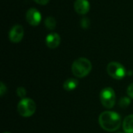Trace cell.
I'll return each mask as SVG.
<instances>
[{
  "label": "cell",
  "instance_id": "6da1fadb",
  "mask_svg": "<svg viewBox=\"0 0 133 133\" xmlns=\"http://www.w3.org/2000/svg\"><path fill=\"white\" fill-rule=\"evenodd\" d=\"M99 124L104 130L112 132L117 131L120 128L122 118L117 112L107 111L100 115Z\"/></svg>",
  "mask_w": 133,
  "mask_h": 133
},
{
  "label": "cell",
  "instance_id": "7a4b0ae2",
  "mask_svg": "<svg viewBox=\"0 0 133 133\" xmlns=\"http://www.w3.org/2000/svg\"><path fill=\"white\" fill-rule=\"evenodd\" d=\"M92 69L90 61L86 58H79L75 60L72 65V74L78 78L87 76Z\"/></svg>",
  "mask_w": 133,
  "mask_h": 133
},
{
  "label": "cell",
  "instance_id": "3957f363",
  "mask_svg": "<svg viewBox=\"0 0 133 133\" xmlns=\"http://www.w3.org/2000/svg\"><path fill=\"white\" fill-rule=\"evenodd\" d=\"M36 108L37 106L35 102L30 98L22 99L17 105L18 113L25 118L32 116L35 113Z\"/></svg>",
  "mask_w": 133,
  "mask_h": 133
},
{
  "label": "cell",
  "instance_id": "277c9868",
  "mask_svg": "<svg viewBox=\"0 0 133 133\" xmlns=\"http://www.w3.org/2000/svg\"><path fill=\"white\" fill-rule=\"evenodd\" d=\"M100 100L102 105L106 108H112L116 101L115 93L111 87H105L100 93Z\"/></svg>",
  "mask_w": 133,
  "mask_h": 133
},
{
  "label": "cell",
  "instance_id": "5b68a950",
  "mask_svg": "<svg viewBox=\"0 0 133 133\" xmlns=\"http://www.w3.org/2000/svg\"><path fill=\"white\" fill-rule=\"evenodd\" d=\"M107 72L111 77L115 79H122L126 76L125 68L116 62H111L108 65Z\"/></svg>",
  "mask_w": 133,
  "mask_h": 133
},
{
  "label": "cell",
  "instance_id": "8992f818",
  "mask_svg": "<svg viewBox=\"0 0 133 133\" xmlns=\"http://www.w3.org/2000/svg\"><path fill=\"white\" fill-rule=\"evenodd\" d=\"M24 35V30L23 27L21 25L16 24L13 26L9 33V37L11 42L12 43H19L21 41Z\"/></svg>",
  "mask_w": 133,
  "mask_h": 133
},
{
  "label": "cell",
  "instance_id": "52a82bcc",
  "mask_svg": "<svg viewBox=\"0 0 133 133\" xmlns=\"http://www.w3.org/2000/svg\"><path fill=\"white\" fill-rule=\"evenodd\" d=\"M26 19L29 24H30L31 26H37L41 23V15L37 9L31 8L28 9V11L26 12Z\"/></svg>",
  "mask_w": 133,
  "mask_h": 133
},
{
  "label": "cell",
  "instance_id": "ba28073f",
  "mask_svg": "<svg viewBox=\"0 0 133 133\" xmlns=\"http://www.w3.org/2000/svg\"><path fill=\"white\" fill-rule=\"evenodd\" d=\"M74 9L79 14H87L90 10V3L87 0H76L74 2Z\"/></svg>",
  "mask_w": 133,
  "mask_h": 133
},
{
  "label": "cell",
  "instance_id": "9c48e42d",
  "mask_svg": "<svg viewBox=\"0 0 133 133\" xmlns=\"http://www.w3.org/2000/svg\"><path fill=\"white\" fill-rule=\"evenodd\" d=\"M61 42L60 36L56 33H51L46 37V44L49 48H56Z\"/></svg>",
  "mask_w": 133,
  "mask_h": 133
},
{
  "label": "cell",
  "instance_id": "30bf717a",
  "mask_svg": "<svg viewBox=\"0 0 133 133\" xmlns=\"http://www.w3.org/2000/svg\"><path fill=\"white\" fill-rule=\"evenodd\" d=\"M122 126L125 133H133V115L125 118Z\"/></svg>",
  "mask_w": 133,
  "mask_h": 133
},
{
  "label": "cell",
  "instance_id": "8fae6325",
  "mask_svg": "<svg viewBox=\"0 0 133 133\" xmlns=\"http://www.w3.org/2000/svg\"><path fill=\"white\" fill-rule=\"evenodd\" d=\"M79 82L75 78H69L66 79L63 84V88L66 91H72L76 89L78 87Z\"/></svg>",
  "mask_w": 133,
  "mask_h": 133
},
{
  "label": "cell",
  "instance_id": "7c38bea8",
  "mask_svg": "<svg viewBox=\"0 0 133 133\" xmlns=\"http://www.w3.org/2000/svg\"><path fill=\"white\" fill-rule=\"evenodd\" d=\"M45 26L49 30H54L56 26V19L52 16H48L44 20Z\"/></svg>",
  "mask_w": 133,
  "mask_h": 133
},
{
  "label": "cell",
  "instance_id": "4fadbf2b",
  "mask_svg": "<svg viewBox=\"0 0 133 133\" xmlns=\"http://www.w3.org/2000/svg\"><path fill=\"white\" fill-rule=\"evenodd\" d=\"M131 103V101L129 97H124L122 98H121V100L119 101V106L122 108H126Z\"/></svg>",
  "mask_w": 133,
  "mask_h": 133
},
{
  "label": "cell",
  "instance_id": "5bb4252c",
  "mask_svg": "<svg viewBox=\"0 0 133 133\" xmlns=\"http://www.w3.org/2000/svg\"><path fill=\"white\" fill-rule=\"evenodd\" d=\"M16 94L19 97L23 99L25 98L26 97V89L24 87H18L16 89Z\"/></svg>",
  "mask_w": 133,
  "mask_h": 133
},
{
  "label": "cell",
  "instance_id": "9a60e30c",
  "mask_svg": "<svg viewBox=\"0 0 133 133\" xmlns=\"http://www.w3.org/2000/svg\"><path fill=\"white\" fill-rule=\"evenodd\" d=\"M80 23H81V26H82L83 28H88L89 26H90V24L89 19H87V17H83L81 19V22Z\"/></svg>",
  "mask_w": 133,
  "mask_h": 133
},
{
  "label": "cell",
  "instance_id": "2e32d148",
  "mask_svg": "<svg viewBox=\"0 0 133 133\" xmlns=\"http://www.w3.org/2000/svg\"><path fill=\"white\" fill-rule=\"evenodd\" d=\"M5 92H6V87L5 86V84L2 82H1L0 83V95H1V97H3Z\"/></svg>",
  "mask_w": 133,
  "mask_h": 133
},
{
  "label": "cell",
  "instance_id": "e0dca14e",
  "mask_svg": "<svg viewBox=\"0 0 133 133\" xmlns=\"http://www.w3.org/2000/svg\"><path fill=\"white\" fill-rule=\"evenodd\" d=\"M127 94L129 95V97L133 99V83L128 87V88H127Z\"/></svg>",
  "mask_w": 133,
  "mask_h": 133
},
{
  "label": "cell",
  "instance_id": "ac0fdd59",
  "mask_svg": "<svg viewBox=\"0 0 133 133\" xmlns=\"http://www.w3.org/2000/svg\"><path fill=\"white\" fill-rule=\"evenodd\" d=\"M36 3L39 4V5H47L50 0H34Z\"/></svg>",
  "mask_w": 133,
  "mask_h": 133
},
{
  "label": "cell",
  "instance_id": "d6986e66",
  "mask_svg": "<svg viewBox=\"0 0 133 133\" xmlns=\"http://www.w3.org/2000/svg\"><path fill=\"white\" fill-rule=\"evenodd\" d=\"M117 133H123V132H117Z\"/></svg>",
  "mask_w": 133,
  "mask_h": 133
},
{
  "label": "cell",
  "instance_id": "ffe728a7",
  "mask_svg": "<svg viewBox=\"0 0 133 133\" xmlns=\"http://www.w3.org/2000/svg\"><path fill=\"white\" fill-rule=\"evenodd\" d=\"M3 133H10V132H3Z\"/></svg>",
  "mask_w": 133,
  "mask_h": 133
}]
</instances>
